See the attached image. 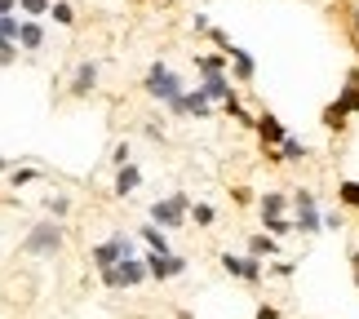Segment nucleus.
I'll return each instance as SVG.
<instances>
[{
	"instance_id": "obj_33",
	"label": "nucleus",
	"mask_w": 359,
	"mask_h": 319,
	"mask_svg": "<svg viewBox=\"0 0 359 319\" xmlns=\"http://www.w3.org/2000/svg\"><path fill=\"white\" fill-rule=\"evenodd\" d=\"M341 226H346V209L337 204V209H328V213H324V231H341Z\"/></svg>"
},
{
	"instance_id": "obj_44",
	"label": "nucleus",
	"mask_w": 359,
	"mask_h": 319,
	"mask_svg": "<svg viewBox=\"0 0 359 319\" xmlns=\"http://www.w3.org/2000/svg\"><path fill=\"white\" fill-rule=\"evenodd\" d=\"M351 280H355V288H359V266H355V275H351Z\"/></svg>"
},
{
	"instance_id": "obj_21",
	"label": "nucleus",
	"mask_w": 359,
	"mask_h": 319,
	"mask_svg": "<svg viewBox=\"0 0 359 319\" xmlns=\"http://www.w3.org/2000/svg\"><path fill=\"white\" fill-rule=\"evenodd\" d=\"M187 111H191V116H200V120H204V116H213V98H209V93H204L200 85H196V89H187Z\"/></svg>"
},
{
	"instance_id": "obj_5",
	"label": "nucleus",
	"mask_w": 359,
	"mask_h": 319,
	"mask_svg": "<svg viewBox=\"0 0 359 319\" xmlns=\"http://www.w3.org/2000/svg\"><path fill=\"white\" fill-rule=\"evenodd\" d=\"M124 257H137V240H133V235H124V231H111L102 244H93V253H89V262L98 271L116 266V262H124Z\"/></svg>"
},
{
	"instance_id": "obj_2",
	"label": "nucleus",
	"mask_w": 359,
	"mask_h": 319,
	"mask_svg": "<svg viewBox=\"0 0 359 319\" xmlns=\"http://www.w3.org/2000/svg\"><path fill=\"white\" fill-rule=\"evenodd\" d=\"M142 89H147V98H156V102H173V98H182V93H187V80L177 76L164 58H151Z\"/></svg>"
},
{
	"instance_id": "obj_1",
	"label": "nucleus",
	"mask_w": 359,
	"mask_h": 319,
	"mask_svg": "<svg viewBox=\"0 0 359 319\" xmlns=\"http://www.w3.org/2000/svg\"><path fill=\"white\" fill-rule=\"evenodd\" d=\"M62 248H67V231H62V222L45 213V217H40L32 231H27V240L18 244V253H22V257H40V262H53V257L62 253Z\"/></svg>"
},
{
	"instance_id": "obj_14",
	"label": "nucleus",
	"mask_w": 359,
	"mask_h": 319,
	"mask_svg": "<svg viewBox=\"0 0 359 319\" xmlns=\"http://www.w3.org/2000/svg\"><path fill=\"white\" fill-rule=\"evenodd\" d=\"M200 89L209 93V98H213L217 107H222V102L231 98V93H236V80H231V72H222V76H200Z\"/></svg>"
},
{
	"instance_id": "obj_37",
	"label": "nucleus",
	"mask_w": 359,
	"mask_h": 319,
	"mask_svg": "<svg viewBox=\"0 0 359 319\" xmlns=\"http://www.w3.org/2000/svg\"><path fill=\"white\" fill-rule=\"evenodd\" d=\"M142 133L151 137V142H164V124H160V120H147V124H142Z\"/></svg>"
},
{
	"instance_id": "obj_40",
	"label": "nucleus",
	"mask_w": 359,
	"mask_h": 319,
	"mask_svg": "<svg viewBox=\"0 0 359 319\" xmlns=\"http://www.w3.org/2000/svg\"><path fill=\"white\" fill-rule=\"evenodd\" d=\"M351 36L359 40V9H351Z\"/></svg>"
},
{
	"instance_id": "obj_26",
	"label": "nucleus",
	"mask_w": 359,
	"mask_h": 319,
	"mask_svg": "<svg viewBox=\"0 0 359 319\" xmlns=\"http://www.w3.org/2000/svg\"><path fill=\"white\" fill-rule=\"evenodd\" d=\"M18 9H22V18H49L53 0H18Z\"/></svg>"
},
{
	"instance_id": "obj_36",
	"label": "nucleus",
	"mask_w": 359,
	"mask_h": 319,
	"mask_svg": "<svg viewBox=\"0 0 359 319\" xmlns=\"http://www.w3.org/2000/svg\"><path fill=\"white\" fill-rule=\"evenodd\" d=\"M209 27H213L209 13H191V32H196V36H209Z\"/></svg>"
},
{
	"instance_id": "obj_17",
	"label": "nucleus",
	"mask_w": 359,
	"mask_h": 319,
	"mask_svg": "<svg viewBox=\"0 0 359 319\" xmlns=\"http://www.w3.org/2000/svg\"><path fill=\"white\" fill-rule=\"evenodd\" d=\"M137 240H142L151 253H173V244H169V235H164V226H160V222H151V217H147V226L137 231Z\"/></svg>"
},
{
	"instance_id": "obj_23",
	"label": "nucleus",
	"mask_w": 359,
	"mask_h": 319,
	"mask_svg": "<svg viewBox=\"0 0 359 319\" xmlns=\"http://www.w3.org/2000/svg\"><path fill=\"white\" fill-rule=\"evenodd\" d=\"M49 18L58 22V27H76V5H72V0H53Z\"/></svg>"
},
{
	"instance_id": "obj_24",
	"label": "nucleus",
	"mask_w": 359,
	"mask_h": 319,
	"mask_svg": "<svg viewBox=\"0 0 359 319\" xmlns=\"http://www.w3.org/2000/svg\"><path fill=\"white\" fill-rule=\"evenodd\" d=\"M191 222H196V226H213L217 209H213V204H204V200H196V204H191Z\"/></svg>"
},
{
	"instance_id": "obj_18",
	"label": "nucleus",
	"mask_w": 359,
	"mask_h": 319,
	"mask_svg": "<svg viewBox=\"0 0 359 319\" xmlns=\"http://www.w3.org/2000/svg\"><path fill=\"white\" fill-rule=\"evenodd\" d=\"M248 253L262 257V262H275L280 257V240H275L271 231H257V235H248Z\"/></svg>"
},
{
	"instance_id": "obj_28",
	"label": "nucleus",
	"mask_w": 359,
	"mask_h": 319,
	"mask_svg": "<svg viewBox=\"0 0 359 319\" xmlns=\"http://www.w3.org/2000/svg\"><path fill=\"white\" fill-rule=\"evenodd\" d=\"M18 40H5V36H0V67H13V62H18Z\"/></svg>"
},
{
	"instance_id": "obj_31",
	"label": "nucleus",
	"mask_w": 359,
	"mask_h": 319,
	"mask_svg": "<svg viewBox=\"0 0 359 319\" xmlns=\"http://www.w3.org/2000/svg\"><path fill=\"white\" fill-rule=\"evenodd\" d=\"M231 204H236V209H253L257 196H253L248 186H231Z\"/></svg>"
},
{
	"instance_id": "obj_42",
	"label": "nucleus",
	"mask_w": 359,
	"mask_h": 319,
	"mask_svg": "<svg viewBox=\"0 0 359 319\" xmlns=\"http://www.w3.org/2000/svg\"><path fill=\"white\" fill-rule=\"evenodd\" d=\"M9 169H13V164H9L5 156H0V177H9Z\"/></svg>"
},
{
	"instance_id": "obj_9",
	"label": "nucleus",
	"mask_w": 359,
	"mask_h": 319,
	"mask_svg": "<svg viewBox=\"0 0 359 319\" xmlns=\"http://www.w3.org/2000/svg\"><path fill=\"white\" fill-rule=\"evenodd\" d=\"M93 89H98V58H80L76 72H72V85H67V93H72V98H89Z\"/></svg>"
},
{
	"instance_id": "obj_45",
	"label": "nucleus",
	"mask_w": 359,
	"mask_h": 319,
	"mask_svg": "<svg viewBox=\"0 0 359 319\" xmlns=\"http://www.w3.org/2000/svg\"><path fill=\"white\" fill-rule=\"evenodd\" d=\"M147 5H169V0H147Z\"/></svg>"
},
{
	"instance_id": "obj_19",
	"label": "nucleus",
	"mask_w": 359,
	"mask_h": 319,
	"mask_svg": "<svg viewBox=\"0 0 359 319\" xmlns=\"http://www.w3.org/2000/svg\"><path fill=\"white\" fill-rule=\"evenodd\" d=\"M18 45H22L27 53H36L40 45H45V22H40V18H22V32H18Z\"/></svg>"
},
{
	"instance_id": "obj_15",
	"label": "nucleus",
	"mask_w": 359,
	"mask_h": 319,
	"mask_svg": "<svg viewBox=\"0 0 359 319\" xmlns=\"http://www.w3.org/2000/svg\"><path fill=\"white\" fill-rule=\"evenodd\" d=\"M257 213H262V217H284V213H293V196H284V191H266V196H257Z\"/></svg>"
},
{
	"instance_id": "obj_41",
	"label": "nucleus",
	"mask_w": 359,
	"mask_h": 319,
	"mask_svg": "<svg viewBox=\"0 0 359 319\" xmlns=\"http://www.w3.org/2000/svg\"><path fill=\"white\" fill-rule=\"evenodd\" d=\"M341 85H359V67H351V72H346V80H341Z\"/></svg>"
},
{
	"instance_id": "obj_16",
	"label": "nucleus",
	"mask_w": 359,
	"mask_h": 319,
	"mask_svg": "<svg viewBox=\"0 0 359 319\" xmlns=\"http://www.w3.org/2000/svg\"><path fill=\"white\" fill-rule=\"evenodd\" d=\"M320 124H324V129L333 133V137H341V133H346V124H351V111L333 98V102H328V107L320 111Z\"/></svg>"
},
{
	"instance_id": "obj_11",
	"label": "nucleus",
	"mask_w": 359,
	"mask_h": 319,
	"mask_svg": "<svg viewBox=\"0 0 359 319\" xmlns=\"http://www.w3.org/2000/svg\"><path fill=\"white\" fill-rule=\"evenodd\" d=\"M253 76H257V58L244 45H236L231 49V80H236V85H253Z\"/></svg>"
},
{
	"instance_id": "obj_27",
	"label": "nucleus",
	"mask_w": 359,
	"mask_h": 319,
	"mask_svg": "<svg viewBox=\"0 0 359 319\" xmlns=\"http://www.w3.org/2000/svg\"><path fill=\"white\" fill-rule=\"evenodd\" d=\"M337 102L351 111V116H359V85H341V93H337Z\"/></svg>"
},
{
	"instance_id": "obj_3",
	"label": "nucleus",
	"mask_w": 359,
	"mask_h": 319,
	"mask_svg": "<svg viewBox=\"0 0 359 319\" xmlns=\"http://www.w3.org/2000/svg\"><path fill=\"white\" fill-rule=\"evenodd\" d=\"M191 204H196V200H191L187 191H173V196H164V200L151 204L147 217H151V222H160L164 231H182L187 222H191Z\"/></svg>"
},
{
	"instance_id": "obj_39",
	"label": "nucleus",
	"mask_w": 359,
	"mask_h": 319,
	"mask_svg": "<svg viewBox=\"0 0 359 319\" xmlns=\"http://www.w3.org/2000/svg\"><path fill=\"white\" fill-rule=\"evenodd\" d=\"M5 13H18V0H0V18H5Z\"/></svg>"
},
{
	"instance_id": "obj_43",
	"label": "nucleus",
	"mask_w": 359,
	"mask_h": 319,
	"mask_svg": "<svg viewBox=\"0 0 359 319\" xmlns=\"http://www.w3.org/2000/svg\"><path fill=\"white\" fill-rule=\"evenodd\" d=\"M351 266H359V248H351Z\"/></svg>"
},
{
	"instance_id": "obj_32",
	"label": "nucleus",
	"mask_w": 359,
	"mask_h": 319,
	"mask_svg": "<svg viewBox=\"0 0 359 319\" xmlns=\"http://www.w3.org/2000/svg\"><path fill=\"white\" fill-rule=\"evenodd\" d=\"M40 177V169H9V186L18 191V186H27V182H36Z\"/></svg>"
},
{
	"instance_id": "obj_34",
	"label": "nucleus",
	"mask_w": 359,
	"mask_h": 319,
	"mask_svg": "<svg viewBox=\"0 0 359 319\" xmlns=\"http://www.w3.org/2000/svg\"><path fill=\"white\" fill-rule=\"evenodd\" d=\"M209 40H213L217 49H226V53L236 49V40H231V32H222V27H209Z\"/></svg>"
},
{
	"instance_id": "obj_4",
	"label": "nucleus",
	"mask_w": 359,
	"mask_h": 319,
	"mask_svg": "<svg viewBox=\"0 0 359 319\" xmlns=\"http://www.w3.org/2000/svg\"><path fill=\"white\" fill-rule=\"evenodd\" d=\"M293 217H297V235H306V240L324 231V209H320V196L311 186L293 191Z\"/></svg>"
},
{
	"instance_id": "obj_12",
	"label": "nucleus",
	"mask_w": 359,
	"mask_h": 319,
	"mask_svg": "<svg viewBox=\"0 0 359 319\" xmlns=\"http://www.w3.org/2000/svg\"><path fill=\"white\" fill-rule=\"evenodd\" d=\"M196 72L200 76H222V72H231V53L226 49H204V53H196Z\"/></svg>"
},
{
	"instance_id": "obj_35",
	"label": "nucleus",
	"mask_w": 359,
	"mask_h": 319,
	"mask_svg": "<svg viewBox=\"0 0 359 319\" xmlns=\"http://www.w3.org/2000/svg\"><path fill=\"white\" fill-rule=\"evenodd\" d=\"M133 160V147H129V137H124V142H116V151H111V164L120 169V164H129Z\"/></svg>"
},
{
	"instance_id": "obj_38",
	"label": "nucleus",
	"mask_w": 359,
	"mask_h": 319,
	"mask_svg": "<svg viewBox=\"0 0 359 319\" xmlns=\"http://www.w3.org/2000/svg\"><path fill=\"white\" fill-rule=\"evenodd\" d=\"M253 319H280V306H266V301H262V306H257V315Z\"/></svg>"
},
{
	"instance_id": "obj_13",
	"label": "nucleus",
	"mask_w": 359,
	"mask_h": 319,
	"mask_svg": "<svg viewBox=\"0 0 359 319\" xmlns=\"http://www.w3.org/2000/svg\"><path fill=\"white\" fill-rule=\"evenodd\" d=\"M137 186H142V169H137L133 160H129V164H120V169H116V186H111V191H116V200H129Z\"/></svg>"
},
{
	"instance_id": "obj_22",
	"label": "nucleus",
	"mask_w": 359,
	"mask_h": 319,
	"mask_svg": "<svg viewBox=\"0 0 359 319\" xmlns=\"http://www.w3.org/2000/svg\"><path fill=\"white\" fill-rule=\"evenodd\" d=\"M280 151H284V164H302V160L311 156V147L302 142V137H293V133H288L284 142H280Z\"/></svg>"
},
{
	"instance_id": "obj_20",
	"label": "nucleus",
	"mask_w": 359,
	"mask_h": 319,
	"mask_svg": "<svg viewBox=\"0 0 359 319\" xmlns=\"http://www.w3.org/2000/svg\"><path fill=\"white\" fill-rule=\"evenodd\" d=\"M337 204L346 213H359V182H355V177H341V182H337Z\"/></svg>"
},
{
	"instance_id": "obj_10",
	"label": "nucleus",
	"mask_w": 359,
	"mask_h": 319,
	"mask_svg": "<svg viewBox=\"0 0 359 319\" xmlns=\"http://www.w3.org/2000/svg\"><path fill=\"white\" fill-rule=\"evenodd\" d=\"M253 133H257V142H262V147H280L284 137H288V124H284L280 116H275V111H262Z\"/></svg>"
},
{
	"instance_id": "obj_7",
	"label": "nucleus",
	"mask_w": 359,
	"mask_h": 319,
	"mask_svg": "<svg viewBox=\"0 0 359 319\" xmlns=\"http://www.w3.org/2000/svg\"><path fill=\"white\" fill-rule=\"evenodd\" d=\"M217 262H222V271H226L236 284L257 288L262 280H266V262H262V257H253V253H222Z\"/></svg>"
},
{
	"instance_id": "obj_6",
	"label": "nucleus",
	"mask_w": 359,
	"mask_h": 319,
	"mask_svg": "<svg viewBox=\"0 0 359 319\" xmlns=\"http://www.w3.org/2000/svg\"><path fill=\"white\" fill-rule=\"evenodd\" d=\"M98 280L107 288H137V284L151 280V266H147V257H124V262H116V266L98 271Z\"/></svg>"
},
{
	"instance_id": "obj_25",
	"label": "nucleus",
	"mask_w": 359,
	"mask_h": 319,
	"mask_svg": "<svg viewBox=\"0 0 359 319\" xmlns=\"http://www.w3.org/2000/svg\"><path fill=\"white\" fill-rule=\"evenodd\" d=\"M45 213H49V217H58V222H62L67 213H72V200H67V196H62V191H53V196L45 200Z\"/></svg>"
},
{
	"instance_id": "obj_29",
	"label": "nucleus",
	"mask_w": 359,
	"mask_h": 319,
	"mask_svg": "<svg viewBox=\"0 0 359 319\" xmlns=\"http://www.w3.org/2000/svg\"><path fill=\"white\" fill-rule=\"evenodd\" d=\"M266 275H275V280H293V275H297V262H280V257H275L271 266H266Z\"/></svg>"
},
{
	"instance_id": "obj_8",
	"label": "nucleus",
	"mask_w": 359,
	"mask_h": 319,
	"mask_svg": "<svg viewBox=\"0 0 359 319\" xmlns=\"http://www.w3.org/2000/svg\"><path fill=\"white\" fill-rule=\"evenodd\" d=\"M147 266H151V280L156 284H169V280H177V275L187 271V257H177V253H151L147 248Z\"/></svg>"
},
{
	"instance_id": "obj_46",
	"label": "nucleus",
	"mask_w": 359,
	"mask_h": 319,
	"mask_svg": "<svg viewBox=\"0 0 359 319\" xmlns=\"http://www.w3.org/2000/svg\"><path fill=\"white\" fill-rule=\"evenodd\" d=\"M177 319H196V315H187V311H182V315H177Z\"/></svg>"
},
{
	"instance_id": "obj_30",
	"label": "nucleus",
	"mask_w": 359,
	"mask_h": 319,
	"mask_svg": "<svg viewBox=\"0 0 359 319\" xmlns=\"http://www.w3.org/2000/svg\"><path fill=\"white\" fill-rule=\"evenodd\" d=\"M18 32H22V18H18V13H5V18H0V36L18 40Z\"/></svg>"
}]
</instances>
